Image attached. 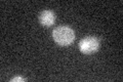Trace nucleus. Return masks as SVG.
Returning a JSON list of instances; mask_svg holds the SVG:
<instances>
[{"instance_id": "obj_1", "label": "nucleus", "mask_w": 123, "mask_h": 82, "mask_svg": "<svg viewBox=\"0 0 123 82\" xmlns=\"http://www.w3.org/2000/svg\"><path fill=\"white\" fill-rule=\"evenodd\" d=\"M52 38L56 44L61 46H68L75 40V33L70 27L60 26L52 31Z\"/></svg>"}, {"instance_id": "obj_2", "label": "nucleus", "mask_w": 123, "mask_h": 82, "mask_svg": "<svg viewBox=\"0 0 123 82\" xmlns=\"http://www.w3.org/2000/svg\"><path fill=\"white\" fill-rule=\"evenodd\" d=\"M99 48V40L97 37H85L80 40L79 42V49L82 53L91 54L97 52Z\"/></svg>"}, {"instance_id": "obj_3", "label": "nucleus", "mask_w": 123, "mask_h": 82, "mask_svg": "<svg viewBox=\"0 0 123 82\" xmlns=\"http://www.w3.org/2000/svg\"><path fill=\"white\" fill-rule=\"evenodd\" d=\"M39 22L42 26L50 27L55 22V14L51 10H43L39 14Z\"/></svg>"}, {"instance_id": "obj_4", "label": "nucleus", "mask_w": 123, "mask_h": 82, "mask_svg": "<svg viewBox=\"0 0 123 82\" xmlns=\"http://www.w3.org/2000/svg\"><path fill=\"white\" fill-rule=\"evenodd\" d=\"M26 79H25V78H23V77H20V76H18V77H14V78H12V79H11L10 81L11 82H15V81H25Z\"/></svg>"}]
</instances>
